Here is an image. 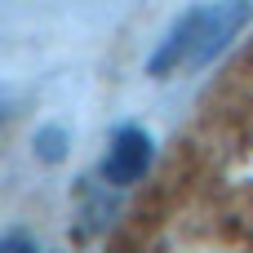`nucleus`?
Returning a JSON list of instances; mask_svg holds the SVG:
<instances>
[{
    "label": "nucleus",
    "mask_w": 253,
    "mask_h": 253,
    "mask_svg": "<svg viewBox=\"0 0 253 253\" xmlns=\"http://www.w3.org/2000/svg\"><path fill=\"white\" fill-rule=\"evenodd\" d=\"M0 253H44L31 236H22V231H9L4 240H0Z\"/></svg>",
    "instance_id": "3"
},
{
    "label": "nucleus",
    "mask_w": 253,
    "mask_h": 253,
    "mask_svg": "<svg viewBox=\"0 0 253 253\" xmlns=\"http://www.w3.org/2000/svg\"><path fill=\"white\" fill-rule=\"evenodd\" d=\"M147 165H151V133L138 129V125L116 129V138H111V147L102 156V178L111 187H129V182H138L147 173Z\"/></svg>",
    "instance_id": "2"
},
{
    "label": "nucleus",
    "mask_w": 253,
    "mask_h": 253,
    "mask_svg": "<svg viewBox=\"0 0 253 253\" xmlns=\"http://www.w3.org/2000/svg\"><path fill=\"white\" fill-rule=\"evenodd\" d=\"M253 18V0H209L187 9L169 36L160 40V49L151 53V76H191L200 67H209Z\"/></svg>",
    "instance_id": "1"
}]
</instances>
